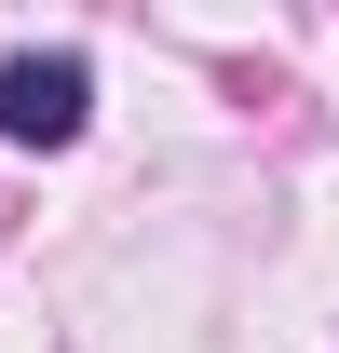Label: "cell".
I'll return each instance as SVG.
<instances>
[{
  "label": "cell",
  "mask_w": 339,
  "mask_h": 353,
  "mask_svg": "<svg viewBox=\"0 0 339 353\" xmlns=\"http://www.w3.org/2000/svg\"><path fill=\"white\" fill-rule=\"evenodd\" d=\"M82 109H95L82 54H0V136H14V150H68Z\"/></svg>",
  "instance_id": "1"
}]
</instances>
